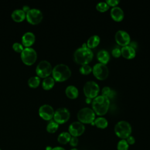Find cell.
Wrapping results in <instances>:
<instances>
[{"label": "cell", "mask_w": 150, "mask_h": 150, "mask_svg": "<svg viewBox=\"0 0 150 150\" xmlns=\"http://www.w3.org/2000/svg\"><path fill=\"white\" fill-rule=\"evenodd\" d=\"M94 124L98 128L104 129L107 127L108 122L105 118L103 117H99L94 120Z\"/></svg>", "instance_id": "23"}, {"label": "cell", "mask_w": 150, "mask_h": 150, "mask_svg": "<svg viewBox=\"0 0 150 150\" xmlns=\"http://www.w3.org/2000/svg\"><path fill=\"white\" fill-rule=\"evenodd\" d=\"M26 18L27 21L32 25L39 24L43 19V14L42 12L38 9H30L26 13Z\"/></svg>", "instance_id": "11"}, {"label": "cell", "mask_w": 150, "mask_h": 150, "mask_svg": "<svg viewBox=\"0 0 150 150\" xmlns=\"http://www.w3.org/2000/svg\"><path fill=\"white\" fill-rule=\"evenodd\" d=\"M110 6L105 2H100L96 5V9L100 12H105L107 11Z\"/></svg>", "instance_id": "28"}, {"label": "cell", "mask_w": 150, "mask_h": 150, "mask_svg": "<svg viewBox=\"0 0 150 150\" xmlns=\"http://www.w3.org/2000/svg\"><path fill=\"white\" fill-rule=\"evenodd\" d=\"M59 125L56 122H55L54 120H50L47 126H46V130L49 133L53 134L57 131V130L59 128Z\"/></svg>", "instance_id": "26"}, {"label": "cell", "mask_w": 150, "mask_h": 150, "mask_svg": "<svg viewBox=\"0 0 150 150\" xmlns=\"http://www.w3.org/2000/svg\"><path fill=\"white\" fill-rule=\"evenodd\" d=\"M126 141L127 142L128 144L129 145H134L135 142V138L132 136V135H129L128 137H127L126 139H125Z\"/></svg>", "instance_id": "35"}, {"label": "cell", "mask_w": 150, "mask_h": 150, "mask_svg": "<svg viewBox=\"0 0 150 150\" xmlns=\"http://www.w3.org/2000/svg\"><path fill=\"white\" fill-rule=\"evenodd\" d=\"M110 104L109 98L102 95L98 96L92 101V109L96 114L103 116L108 112Z\"/></svg>", "instance_id": "1"}, {"label": "cell", "mask_w": 150, "mask_h": 150, "mask_svg": "<svg viewBox=\"0 0 150 150\" xmlns=\"http://www.w3.org/2000/svg\"><path fill=\"white\" fill-rule=\"evenodd\" d=\"M71 74V71L68 66L59 64L52 70V76L54 80L58 82H63L68 80Z\"/></svg>", "instance_id": "3"}, {"label": "cell", "mask_w": 150, "mask_h": 150, "mask_svg": "<svg viewBox=\"0 0 150 150\" xmlns=\"http://www.w3.org/2000/svg\"><path fill=\"white\" fill-rule=\"evenodd\" d=\"M52 150H66V149L62 146H55L54 148H52Z\"/></svg>", "instance_id": "37"}, {"label": "cell", "mask_w": 150, "mask_h": 150, "mask_svg": "<svg viewBox=\"0 0 150 150\" xmlns=\"http://www.w3.org/2000/svg\"><path fill=\"white\" fill-rule=\"evenodd\" d=\"M83 92L85 96L89 98H94L100 92V87L98 84L94 81H87L83 87Z\"/></svg>", "instance_id": "6"}, {"label": "cell", "mask_w": 150, "mask_h": 150, "mask_svg": "<svg viewBox=\"0 0 150 150\" xmlns=\"http://www.w3.org/2000/svg\"><path fill=\"white\" fill-rule=\"evenodd\" d=\"M55 83V80L53 77H48L42 81V87L45 90H49L52 89Z\"/></svg>", "instance_id": "24"}, {"label": "cell", "mask_w": 150, "mask_h": 150, "mask_svg": "<svg viewBox=\"0 0 150 150\" xmlns=\"http://www.w3.org/2000/svg\"><path fill=\"white\" fill-rule=\"evenodd\" d=\"M52 147L50 146H47L46 147V150H52Z\"/></svg>", "instance_id": "39"}, {"label": "cell", "mask_w": 150, "mask_h": 150, "mask_svg": "<svg viewBox=\"0 0 150 150\" xmlns=\"http://www.w3.org/2000/svg\"><path fill=\"white\" fill-rule=\"evenodd\" d=\"M65 93L66 96L70 99H76L79 96V90L77 88L72 85L66 87Z\"/></svg>", "instance_id": "19"}, {"label": "cell", "mask_w": 150, "mask_h": 150, "mask_svg": "<svg viewBox=\"0 0 150 150\" xmlns=\"http://www.w3.org/2000/svg\"><path fill=\"white\" fill-rule=\"evenodd\" d=\"M70 114L69 111L64 107L59 108L54 113V121L58 124H63L66 123L70 118Z\"/></svg>", "instance_id": "10"}, {"label": "cell", "mask_w": 150, "mask_h": 150, "mask_svg": "<svg viewBox=\"0 0 150 150\" xmlns=\"http://www.w3.org/2000/svg\"><path fill=\"white\" fill-rule=\"evenodd\" d=\"M100 42V38L98 35H93L90 36L86 43L87 46L90 49L96 47Z\"/></svg>", "instance_id": "21"}, {"label": "cell", "mask_w": 150, "mask_h": 150, "mask_svg": "<svg viewBox=\"0 0 150 150\" xmlns=\"http://www.w3.org/2000/svg\"><path fill=\"white\" fill-rule=\"evenodd\" d=\"M54 111L53 107L48 104H44L40 107L39 114L40 117L46 121H50L53 118Z\"/></svg>", "instance_id": "14"}, {"label": "cell", "mask_w": 150, "mask_h": 150, "mask_svg": "<svg viewBox=\"0 0 150 150\" xmlns=\"http://www.w3.org/2000/svg\"><path fill=\"white\" fill-rule=\"evenodd\" d=\"M111 18L115 22H121L123 20L124 13L122 9L119 6L112 8L110 11Z\"/></svg>", "instance_id": "15"}, {"label": "cell", "mask_w": 150, "mask_h": 150, "mask_svg": "<svg viewBox=\"0 0 150 150\" xmlns=\"http://www.w3.org/2000/svg\"><path fill=\"white\" fill-rule=\"evenodd\" d=\"M94 54L91 49L87 47H79L74 53L75 62L80 65L88 64L93 60Z\"/></svg>", "instance_id": "2"}, {"label": "cell", "mask_w": 150, "mask_h": 150, "mask_svg": "<svg viewBox=\"0 0 150 150\" xmlns=\"http://www.w3.org/2000/svg\"><path fill=\"white\" fill-rule=\"evenodd\" d=\"M121 52V56L127 59H132L134 58L136 55L135 49L129 45L122 47Z\"/></svg>", "instance_id": "16"}, {"label": "cell", "mask_w": 150, "mask_h": 150, "mask_svg": "<svg viewBox=\"0 0 150 150\" xmlns=\"http://www.w3.org/2000/svg\"><path fill=\"white\" fill-rule=\"evenodd\" d=\"M107 4L109 6H112V8L115 7L117 6V5L120 3V1L118 0H107L105 1Z\"/></svg>", "instance_id": "33"}, {"label": "cell", "mask_w": 150, "mask_h": 150, "mask_svg": "<svg viewBox=\"0 0 150 150\" xmlns=\"http://www.w3.org/2000/svg\"><path fill=\"white\" fill-rule=\"evenodd\" d=\"M12 48L17 53H21L23 51V50L24 49L23 48V46L22 45H21V43H18V42H16V43H14L12 45Z\"/></svg>", "instance_id": "31"}, {"label": "cell", "mask_w": 150, "mask_h": 150, "mask_svg": "<svg viewBox=\"0 0 150 150\" xmlns=\"http://www.w3.org/2000/svg\"><path fill=\"white\" fill-rule=\"evenodd\" d=\"M102 96L107 97L108 98H112L115 96V91L112 90L108 86L104 87L101 90Z\"/></svg>", "instance_id": "25"}, {"label": "cell", "mask_w": 150, "mask_h": 150, "mask_svg": "<svg viewBox=\"0 0 150 150\" xmlns=\"http://www.w3.org/2000/svg\"><path fill=\"white\" fill-rule=\"evenodd\" d=\"M86 101L87 104H90L92 101H91V98H87L86 100Z\"/></svg>", "instance_id": "38"}, {"label": "cell", "mask_w": 150, "mask_h": 150, "mask_svg": "<svg viewBox=\"0 0 150 150\" xmlns=\"http://www.w3.org/2000/svg\"><path fill=\"white\" fill-rule=\"evenodd\" d=\"M79 143V139L77 137H71V139L69 141L70 145L73 146V147H76Z\"/></svg>", "instance_id": "34"}, {"label": "cell", "mask_w": 150, "mask_h": 150, "mask_svg": "<svg viewBox=\"0 0 150 150\" xmlns=\"http://www.w3.org/2000/svg\"><path fill=\"white\" fill-rule=\"evenodd\" d=\"M70 150H78L77 148H72V149H71Z\"/></svg>", "instance_id": "40"}, {"label": "cell", "mask_w": 150, "mask_h": 150, "mask_svg": "<svg viewBox=\"0 0 150 150\" xmlns=\"http://www.w3.org/2000/svg\"><path fill=\"white\" fill-rule=\"evenodd\" d=\"M97 59L99 63L106 65L110 59L109 53L105 50H100L97 54Z\"/></svg>", "instance_id": "18"}, {"label": "cell", "mask_w": 150, "mask_h": 150, "mask_svg": "<svg viewBox=\"0 0 150 150\" xmlns=\"http://www.w3.org/2000/svg\"><path fill=\"white\" fill-rule=\"evenodd\" d=\"M12 19L16 22H22L26 18V13L22 11V9H16L12 12L11 14Z\"/></svg>", "instance_id": "20"}, {"label": "cell", "mask_w": 150, "mask_h": 150, "mask_svg": "<svg viewBox=\"0 0 150 150\" xmlns=\"http://www.w3.org/2000/svg\"><path fill=\"white\" fill-rule=\"evenodd\" d=\"M115 135L121 139H125L131 135L132 127L131 124L126 121H118L114 127Z\"/></svg>", "instance_id": "4"}, {"label": "cell", "mask_w": 150, "mask_h": 150, "mask_svg": "<svg viewBox=\"0 0 150 150\" xmlns=\"http://www.w3.org/2000/svg\"><path fill=\"white\" fill-rule=\"evenodd\" d=\"M52 67L51 64L46 61L42 60L39 63L36 68V73L38 77L42 78L48 77L52 73Z\"/></svg>", "instance_id": "7"}, {"label": "cell", "mask_w": 150, "mask_h": 150, "mask_svg": "<svg viewBox=\"0 0 150 150\" xmlns=\"http://www.w3.org/2000/svg\"><path fill=\"white\" fill-rule=\"evenodd\" d=\"M92 72L94 76L99 80H105L109 74V70L107 66L100 63H98L93 66Z\"/></svg>", "instance_id": "9"}, {"label": "cell", "mask_w": 150, "mask_h": 150, "mask_svg": "<svg viewBox=\"0 0 150 150\" xmlns=\"http://www.w3.org/2000/svg\"><path fill=\"white\" fill-rule=\"evenodd\" d=\"M79 71L81 74L88 75L92 72V67L88 64L82 65L79 69Z\"/></svg>", "instance_id": "30"}, {"label": "cell", "mask_w": 150, "mask_h": 150, "mask_svg": "<svg viewBox=\"0 0 150 150\" xmlns=\"http://www.w3.org/2000/svg\"><path fill=\"white\" fill-rule=\"evenodd\" d=\"M0 150H1V149H0Z\"/></svg>", "instance_id": "41"}, {"label": "cell", "mask_w": 150, "mask_h": 150, "mask_svg": "<svg viewBox=\"0 0 150 150\" xmlns=\"http://www.w3.org/2000/svg\"><path fill=\"white\" fill-rule=\"evenodd\" d=\"M111 54L112 56L115 58H118L121 56V49L118 47H115L112 49L111 51Z\"/></svg>", "instance_id": "32"}, {"label": "cell", "mask_w": 150, "mask_h": 150, "mask_svg": "<svg viewBox=\"0 0 150 150\" xmlns=\"http://www.w3.org/2000/svg\"><path fill=\"white\" fill-rule=\"evenodd\" d=\"M117 148V150H128L129 145L125 139H121L118 142Z\"/></svg>", "instance_id": "29"}, {"label": "cell", "mask_w": 150, "mask_h": 150, "mask_svg": "<svg viewBox=\"0 0 150 150\" xmlns=\"http://www.w3.org/2000/svg\"><path fill=\"white\" fill-rule=\"evenodd\" d=\"M77 119L82 124H91L96 119V114L93 109L84 107L80 109L77 112Z\"/></svg>", "instance_id": "5"}, {"label": "cell", "mask_w": 150, "mask_h": 150, "mask_svg": "<svg viewBox=\"0 0 150 150\" xmlns=\"http://www.w3.org/2000/svg\"><path fill=\"white\" fill-rule=\"evenodd\" d=\"M30 9V8H29L28 6H27V5L23 6V8H22V11H23L25 13H26Z\"/></svg>", "instance_id": "36"}, {"label": "cell", "mask_w": 150, "mask_h": 150, "mask_svg": "<svg viewBox=\"0 0 150 150\" xmlns=\"http://www.w3.org/2000/svg\"><path fill=\"white\" fill-rule=\"evenodd\" d=\"M21 59L22 62L28 66L33 64L36 60V52L32 47H25L21 52Z\"/></svg>", "instance_id": "8"}, {"label": "cell", "mask_w": 150, "mask_h": 150, "mask_svg": "<svg viewBox=\"0 0 150 150\" xmlns=\"http://www.w3.org/2000/svg\"><path fill=\"white\" fill-rule=\"evenodd\" d=\"M71 137V136L69 133V132H62L58 135L57 141L60 144L65 145L67 143H69Z\"/></svg>", "instance_id": "22"}, {"label": "cell", "mask_w": 150, "mask_h": 150, "mask_svg": "<svg viewBox=\"0 0 150 150\" xmlns=\"http://www.w3.org/2000/svg\"><path fill=\"white\" fill-rule=\"evenodd\" d=\"M68 131L71 137H78L84 132L85 126L79 121H74L70 124Z\"/></svg>", "instance_id": "12"}, {"label": "cell", "mask_w": 150, "mask_h": 150, "mask_svg": "<svg viewBox=\"0 0 150 150\" xmlns=\"http://www.w3.org/2000/svg\"><path fill=\"white\" fill-rule=\"evenodd\" d=\"M35 41V35L30 32H26L22 37V42L24 46L29 47L32 46Z\"/></svg>", "instance_id": "17"}, {"label": "cell", "mask_w": 150, "mask_h": 150, "mask_svg": "<svg viewBox=\"0 0 150 150\" xmlns=\"http://www.w3.org/2000/svg\"><path fill=\"white\" fill-rule=\"evenodd\" d=\"M115 40L118 45L124 47L129 45L131 38L126 31L120 30H118L115 35Z\"/></svg>", "instance_id": "13"}, {"label": "cell", "mask_w": 150, "mask_h": 150, "mask_svg": "<svg viewBox=\"0 0 150 150\" xmlns=\"http://www.w3.org/2000/svg\"><path fill=\"white\" fill-rule=\"evenodd\" d=\"M28 85L31 88H36L40 83V79L38 76H33L28 80Z\"/></svg>", "instance_id": "27"}]
</instances>
